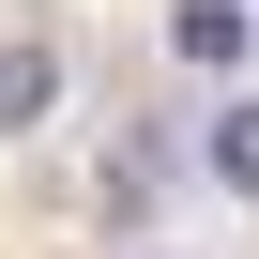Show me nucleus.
Wrapping results in <instances>:
<instances>
[{
  "label": "nucleus",
  "mask_w": 259,
  "mask_h": 259,
  "mask_svg": "<svg viewBox=\"0 0 259 259\" xmlns=\"http://www.w3.org/2000/svg\"><path fill=\"white\" fill-rule=\"evenodd\" d=\"M46 107H61V46H46V31H16V46H0V138H31Z\"/></svg>",
  "instance_id": "1"
},
{
  "label": "nucleus",
  "mask_w": 259,
  "mask_h": 259,
  "mask_svg": "<svg viewBox=\"0 0 259 259\" xmlns=\"http://www.w3.org/2000/svg\"><path fill=\"white\" fill-rule=\"evenodd\" d=\"M168 46H183L198 76H229V61H244V0H183V16H168Z\"/></svg>",
  "instance_id": "2"
},
{
  "label": "nucleus",
  "mask_w": 259,
  "mask_h": 259,
  "mask_svg": "<svg viewBox=\"0 0 259 259\" xmlns=\"http://www.w3.org/2000/svg\"><path fill=\"white\" fill-rule=\"evenodd\" d=\"M213 183H229V198H259V92H244V107H213Z\"/></svg>",
  "instance_id": "3"
}]
</instances>
